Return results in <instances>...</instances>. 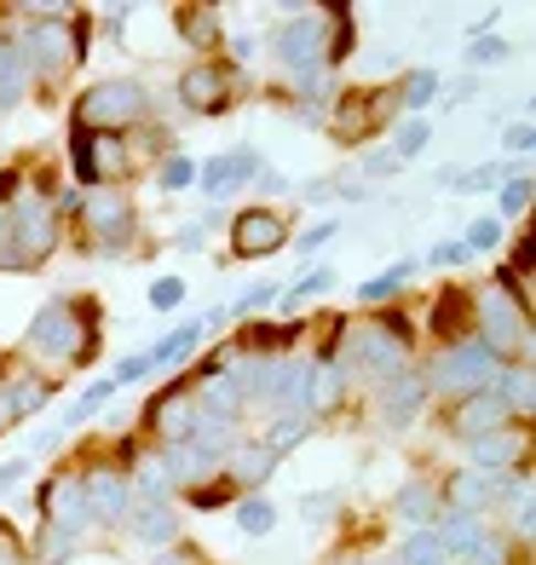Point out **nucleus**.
I'll list each match as a JSON object with an SVG mask.
<instances>
[{"label": "nucleus", "instance_id": "f257e3e1", "mask_svg": "<svg viewBox=\"0 0 536 565\" xmlns=\"http://www.w3.org/2000/svg\"><path fill=\"white\" fill-rule=\"evenodd\" d=\"M144 110H150L144 87L133 75H116V82H98L82 105H75V121H82L87 134H98V127H133V121H144Z\"/></svg>", "mask_w": 536, "mask_h": 565}, {"label": "nucleus", "instance_id": "f03ea898", "mask_svg": "<svg viewBox=\"0 0 536 565\" xmlns=\"http://www.w3.org/2000/svg\"><path fill=\"white\" fill-rule=\"evenodd\" d=\"M289 243V225L277 209H243L232 220V254L237 260H266V254H277Z\"/></svg>", "mask_w": 536, "mask_h": 565}, {"label": "nucleus", "instance_id": "7ed1b4c3", "mask_svg": "<svg viewBox=\"0 0 536 565\" xmlns=\"http://www.w3.org/2000/svg\"><path fill=\"white\" fill-rule=\"evenodd\" d=\"M232 87H237V70H225V64H196L179 75V98L202 116H219L232 105Z\"/></svg>", "mask_w": 536, "mask_h": 565}, {"label": "nucleus", "instance_id": "20e7f679", "mask_svg": "<svg viewBox=\"0 0 536 565\" xmlns=\"http://www.w3.org/2000/svg\"><path fill=\"white\" fill-rule=\"evenodd\" d=\"M202 335H208V318H191L185 329H173V335H168L157 352H144V358H150V370H168V364H179V358H191Z\"/></svg>", "mask_w": 536, "mask_h": 565}, {"label": "nucleus", "instance_id": "39448f33", "mask_svg": "<svg viewBox=\"0 0 536 565\" xmlns=\"http://www.w3.org/2000/svg\"><path fill=\"white\" fill-rule=\"evenodd\" d=\"M468 323H473V300L468 295H439V306H432V329H439L450 347H462Z\"/></svg>", "mask_w": 536, "mask_h": 565}, {"label": "nucleus", "instance_id": "423d86ee", "mask_svg": "<svg viewBox=\"0 0 536 565\" xmlns=\"http://www.w3.org/2000/svg\"><path fill=\"white\" fill-rule=\"evenodd\" d=\"M491 484H496L491 473H473V468H468V473H455V479H450V491H444V497H450V508H468V513H479L484 502L496 497Z\"/></svg>", "mask_w": 536, "mask_h": 565}, {"label": "nucleus", "instance_id": "0eeeda50", "mask_svg": "<svg viewBox=\"0 0 536 565\" xmlns=\"http://www.w3.org/2000/svg\"><path fill=\"white\" fill-rule=\"evenodd\" d=\"M110 398H116V381H110V375H105V381H93V387L64 409V427H82V422H87V416H98V409H105Z\"/></svg>", "mask_w": 536, "mask_h": 565}, {"label": "nucleus", "instance_id": "6e6552de", "mask_svg": "<svg viewBox=\"0 0 536 565\" xmlns=\"http://www.w3.org/2000/svg\"><path fill=\"white\" fill-rule=\"evenodd\" d=\"M432 93H439V70H410V75H404V87H398V98L410 110H427Z\"/></svg>", "mask_w": 536, "mask_h": 565}, {"label": "nucleus", "instance_id": "1a4fd4ad", "mask_svg": "<svg viewBox=\"0 0 536 565\" xmlns=\"http://www.w3.org/2000/svg\"><path fill=\"white\" fill-rule=\"evenodd\" d=\"M410 271H416L410 260H404V266H393V271H380L375 282H364V289H357V300H364V306H369V300H387L393 289H404V277H410Z\"/></svg>", "mask_w": 536, "mask_h": 565}, {"label": "nucleus", "instance_id": "9d476101", "mask_svg": "<svg viewBox=\"0 0 536 565\" xmlns=\"http://www.w3.org/2000/svg\"><path fill=\"white\" fill-rule=\"evenodd\" d=\"M150 306H157V312H179V306H185V277H157L150 282Z\"/></svg>", "mask_w": 536, "mask_h": 565}, {"label": "nucleus", "instance_id": "9b49d317", "mask_svg": "<svg viewBox=\"0 0 536 565\" xmlns=\"http://www.w3.org/2000/svg\"><path fill=\"white\" fill-rule=\"evenodd\" d=\"M237 525H243L248 536H266V531L277 525V508H271V502H243V508H237Z\"/></svg>", "mask_w": 536, "mask_h": 565}, {"label": "nucleus", "instance_id": "f8f14e48", "mask_svg": "<svg viewBox=\"0 0 536 565\" xmlns=\"http://www.w3.org/2000/svg\"><path fill=\"white\" fill-rule=\"evenodd\" d=\"M427 139H432V121H404V127H398V145H393V157H398V162H410V157H416V150H421Z\"/></svg>", "mask_w": 536, "mask_h": 565}, {"label": "nucleus", "instance_id": "ddd939ff", "mask_svg": "<svg viewBox=\"0 0 536 565\" xmlns=\"http://www.w3.org/2000/svg\"><path fill=\"white\" fill-rule=\"evenodd\" d=\"M496 202H502V209H496L502 220H507V214H525V202H530V179L519 173L514 185H507V179H502V196H496Z\"/></svg>", "mask_w": 536, "mask_h": 565}, {"label": "nucleus", "instance_id": "4468645a", "mask_svg": "<svg viewBox=\"0 0 536 565\" xmlns=\"http://www.w3.org/2000/svg\"><path fill=\"white\" fill-rule=\"evenodd\" d=\"M162 185H168V191H185V185H196V162H191V157H168V168H162Z\"/></svg>", "mask_w": 536, "mask_h": 565}, {"label": "nucleus", "instance_id": "2eb2a0df", "mask_svg": "<svg viewBox=\"0 0 536 565\" xmlns=\"http://www.w3.org/2000/svg\"><path fill=\"white\" fill-rule=\"evenodd\" d=\"M496 243H502V225H496V220H479V225L462 231V248H468V254H473V248H496Z\"/></svg>", "mask_w": 536, "mask_h": 565}, {"label": "nucleus", "instance_id": "dca6fc26", "mask_svg": "<svg viewBox=\"0 0 536 565\" xmlns=\"http://www.w3.org/2000/svg\"><path fill=\"white\" fill-rule=\"evenodd\" d=\"M496 179H507V162H496V168H473V173H455V185H462V191H491Z\"/></svg>", "mask_w": 536, "mask_h": 565}, {"label": "nucleus", "instance_id": "f3484780", "mask_svg": "<svg viewBox=\"0 0 536 565\" xmlns=\"http://www.w3.org/2000/svg\"><path fill=\"white\" fill-rule=\"evenodd\" d=\"M266 306H277V282H254V289L237 300V312H266Z\"/></svg>", "mask_w": 536, "mask_h": 565}, {"label": "nucleus", "instance_id": "a211bd4d", "mask_svg": "<svg viewBox=\"0 0 536 565\" xmlns=\"http://www.w3.org/2000/svg\"><path fill=\"white\" fill-rule=\"evenodd\" d=\"M473 260V254L462 248V237H444L439 248H432V266H468Z\"/></svg>", "mask_w": 536, "mask_h": 565}, {"label": "nucleus", "instance_id": "6ab92c4d", "mask_svg": "<svg viewBox=\"0 0 536 565\" xmlns=\"http://www.w3.org/2000/svg\"><path fill=\"white\" fill-rule=\"evenodd\" d=\"M329 237H335V220H323V225H305V231H300V243H294V248H300V254H312V248H323Z\"/></svg>", "mask_w": 536, "mask_h": 565}, {"label": "nucleus", "instance_id": "aec40b11", "mask_svg": "<svg viewBox=\"0 0 536 565\" xmlns=\"http://www.w3.org/2000/svg\"><path fill=\"white\" fill-rule=\"evenodd\" d=\"M398 168H404V162H398V157H393V150H375V157H369V162H364V173H369V179H393V173H398Z\"/></svg>", "mask_w": 536, "mask_h": 565}, {"label": "nucleus", "instance_id": "412c9836", "mask_svg": "<svg viewBox=\"0 0 536 565\" xmlns=\"http://www.w3.org/2000/svg\"><path fill=\"white\" fill-rule=\"evenodd\" d=\"M530 139H536V134H530V121H525V116H519V121H514V127H507V134H502V145H507V150H519V157L530 150Z\"/></svg>", "mask_w": 536, "mask_h": 565}, {"label": "nucleus", "instance_id": "4be33fe9", "mask_svg": "<svg viewBox=\"0 0 536 565\" xmlns=\"http://www.w3.org/2000/svg\"><path fill=\"white\" fill-rule=\"evenodd\" d=\"M507 58V41H473V64H502Z\"/></svg>", "mask_w": 536, "mask_h": 565}]
</instances>
